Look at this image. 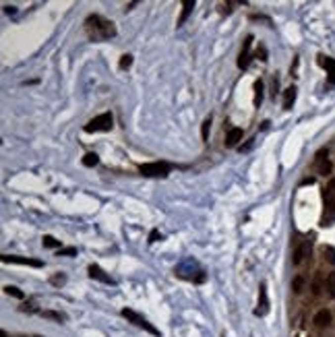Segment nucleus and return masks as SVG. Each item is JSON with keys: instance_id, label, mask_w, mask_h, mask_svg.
<instances>
[{"instance_id": "c756f323", "label": "nucleus", "mask_w": 335, "mask_h": 337, "mask_svg": "<svg viewBox=\"0 0 335 337\" xmlns=\"http://www.w3.org/2000/svg\"><path fill=\"white\" fill-rule=\"evenodd\" d=\"M155 240H157V230H153L151 236H149V242H155Z\"/></svg>"}, {"instance_id": "6e6552de", "label": "nucleus", "mask_w": 335, "mask_h": 337, "mask_svg": "<svg viewBox=\"0 0 335 337\" xmlns=\"http://www.w3.org/2000/svg\"><path fill=\"white\" fill-rule=\"evenodd\" d=\"M89 277L91 280H97V282H103V284H114V280L110 275L103 273V269L99 265H89Z\"/></svg>"}, {"instance_id": "6ab92c4d", "label": "nucleus", "mask_w": 335, "mask_h": 337, "mask_svg": "<svg viewBox=\"0 0 335 337\" xmlns=\"http://www.w3.org/2000/svg\"><path fill=\"white\" fill-rule=\"evenodd\" d=\"M327 294L329 298H335V271H331L327 277Z\"/></svg>"}, {"instance_id": "0eeeda50", "label": "nucleus", "mask_w": 335, "mask_h": 337, "mask_svg": "<svg viewBox=\"0 0 335 337\" xmlns=\"http://www.w3.org/2000/svg\"><path fill=\"white\" fill-rule=\"evenodd\" d=\"M325 207L327 211H335V178L329 180V184L325 187Z\"/></svg>"}, {"instance_id": "7c9ffc66", "label": "nucleus", "mask_w": 335, "mask_h": 337, "mask_svg": "<svg viewBox=\"0 0 335 337\" xmlns=\"http://www.w3.org/2000/svg\"><path fill=\"white\" fill-rule=\"evenodd\" d=\"M0 337H6V333H4V331H2V333H0Z\"/></svg>"}, {"instance_id": "b1692460", "label": "nucleus", "mask_w": 335, "mask_h": 337, "mask_svg": "<svg viewBox=\"0 0 335 337\" xmlns=\"http://www.w3.org/2000/svg\"><path fill=\"white\" fill-rule=\"evenodd\" d=\"M323 254H325V259H327L329 263H335V248L325 246V248H323Z\"/></svg>"}, {"instance_id": "c85d7f7f", "label": "nucleus", "mask_w": 335, "mask_h": 337, "mask_svg": "<svg viewBox=\"0 0 335 337\" xmlns=\"http://www.w3.org/2000/svg\"><path fill=\"white\" fill-rule=\"evenodd\" d=\"M44 317H50V319H56V321H64V317L58 315V312H44Z\"/></svg>"}, {"instance_id": "20e7f679", "label": "nucleus", "mask_w": 335, "mask_h": 337, "mask_svg": "<svg viewBox=\"0 0 335 337\" xmlns=\"http://www.w3.org/2000/svg\"><path fill=\"white\" fill-rule=\"evenodd\" d=\"M87 25L99 29V38H112L114 33H116V29H114V23L103 21L101 17H89V19H87Z\"/></svg>"}, {"instance_id": "aec40b11", "label": "nucleus", "mask_w": 335, "mask_h": 337, "mask_svg": "<svg viewBox=\"0 0 335 337\" xmlns=\"http://www.w3.org/2000/svg\"><path fill=\"white\" fill-rule=\"evenodd\" d=\"M97 161H99V159H97L96 153H87V155L83 157V166H85V168H94V166H97Z\"/></svg>"}, {"instance_id": "39448f33", "label": "nucleus", "mask_w": 335, "mask_h": 337, "mask_svg": "<svg viewBox=\"0 0 335 337\" xmlns=\"http://www.w3.org/2000/svg\"><path fill=\"white\" fill-rule=\"evenodd\" d=\"M317 170H319V174H323V176H329V174H331L333 164L327 157V151H319V155H317Z\"/></svg>"}, {"instance_id": "5701e85b", "label": "nucleus", "mask_w": 335, "mask_h": 337, "mask_svg": "<svg viewBox=\"0 0 335 337\" xmlns=\"http://www.w3.org/2000/svg\"><path fill=\"white\" fill-rule=\"evenodd\" d=\"M4 292L8 294V296H15V298H23V292L19 288H15V286H4Z\"/></svg>"}, {"instance_id": "a211bd4d", "label": "nucleus", "mask_w": 335, "mask_h": 337, "mask_svg": "<svg viewBox=\"0 0 335 337\" xmlns=\"http://www.w3.org/2000/svg\"><path fill=\"white\" fill-rule=\"evenodd\" d=\"M42 244L46 248H60V240H56V238H52V236H44L42 238Z\"/></svg>"}, {"instance_id": "1a4fd4ad", "label": "nucleus", "mask_w": 335, "mask_h": 337, "mask_svg": "<svg viewBox=\"0 0 335 337\" xmlns=\"http://www.w3.org/2000/svg\"><path fill=\"white\" fill-rule=\"evenodd\" d=\"M2 263H19V265L42 267V261H36V259H25V257H13V254H2Z\"/></svg>"}, {"instance_id": "f3484780", "label": "nucleus", "mask_w": 335, "mask_h": 337, "mask_svg": "<svg viewBox=\"0 0 335 337\" xmlns=\"http://www.w3.org/2000/svg\"><path fill=\"white\" fill-rule=\"evenodd\" d=\"M261 99H263V81L257 79L255 81V106H261Z\"/></svg>"}, {"instance_id": "f03ea898", "label": "nucleus", "mask_w": 335, "mask_h": 337, "mask_svg": "<svg viewBox=\"0 0 335 337\" xmlns=\"http://www.w3.org/2000/svg\"><path fill=\"white\" fill-rule=\"evenodd\" d=\"M112 114L106 112V114H99L96 118H91L87 124H85V133H99V131H110L112 129Z\"/></svg>"}, {"instance_id": "f8f14e48", "label": "nucleus", "mask_w": 335, "mask_h": 337, "mask_svg": "<svg viewBox=\"0 0 335 337\" xmlns=\"http://www.w3.org/2000/svg\"><path fill=\"white\" fill-rule=\"evenodd\" d=\"M319 64L327 68L329 81H331V83H335V60H331V58H325V56H321V58H319Z\"/></svg>"}, {"instance_id": "f257e3e1", "label": "nucleus", "mask_w": 335, "mask_h": 337, "mask_svg": "<svg viewBox=\"0 0 335 337\" xmlns=\"http://www.w3.org/2000/svg\"><path fill=\"white\" fill-rule=\"evenodd\" d=\"M170 170H172V166L166 164V161H153V164H143L139 168V172L149 178H164L170 174Z\"/></svg>"}, {"instance_id": "ddd939ff", "label": "nucleus", "mask_w": 335, "mask_h": 337, "mask_svg": "<svg viewBox=\"0 0 335 337\" xmlns=\"http://www.w3.org/2000/svg\"><path fill=\"white\" fill-rule=\"evenodd\" d=\"M192 6H194V0H184V2H182V13H180V19H178V27L184 25V21L189 19Z\"/></svg>"}, {"instance_id": "cd10ccee", "label": "nucleus", "mask_w": 335, "mask_h": 337, "mask_svg": "<svg viewBox=\"0 0 335 337\" xmlns=\"http://www.w3.org/2000/svg\"><path fill=\"white\" fill-rule=\"evenodd\" d=\"M64 282H66L64 275H54V277H52V284H54V286H62Z\"/></svg>"}, {"instance_id": "bb28decb", "label": "nucleus", "mask_w": 335, "mask_h": 337, "mask_svg": "<svg viewBox=\"0 0 335 337\" xmlns=\"http://www.w3.org/2000/svg\"><path fill=\"white\" fill-rule=\"evenodd\" d=\"M60 257H71V254H77V248H60Z\"/></svg>"}, {"instance_id": "7ed1b4c3", "label": "nucleus", "mask_w": 335, "mask_h": 337, "mask_svg": "<svg viewBox=\"0 0 335 337\" xmlns=\"http://www.w3.org/2000/svg\"><path fill=\"white\" fill-rule=\"evenodd\" d=\"M122 317H124V319H129L133 325H137V327H141V329L149 331V333L155 335V337L159 335V331L153 327L151 323H147V319H143L141 315H137V312H135V310H131V308H124V310H122Z\"/></svg>"}, {"instance_id": "412c9836", "label": "nucleus", "mask_w": 335, "mask_h": 337, "mask_svg": "<svg viewBox=\"0 0 335 337\" xmlns=\"http://www.w3.org/2000/svg\"><path fill=\"white\" fill-rule=\"evenodd\" d=\"M292 289L296 294H300L304 289V277L302 275H298V277H294V282H292Z\"/></svg>"}, {"instance_id": "a878e982", "label": "nucleus", "mask_w": 335, "mask_h": 337, "mask_svg": "<svg viewBox=\"0 0 335 337\" xmlns=\"http://www.w3.org/2000/svg\"><path fill=\"white\" fill-rule=\"evenodd\" d=\"M209 126H211V118H205V122H203V129H201L203 141H207V135H209Z\"/></svg>"}, {"instance_id": "dca6fc26", "label": "nucleus", "mask_w": 335, "mask_h": 337, "mask_svg": "<svg viewBox=\"0 0 335 337\" xmlns=\"http://www.w3.org/2000/svg\"><path fill=\"white\" fill-rule=\"evenodd\" d=\"M242 139V129H232L228 133V137H226V145L228 147H234L238 141Z\"/></svg>"}, {"instance_id": "4be33fe9", "label": "nucleus", "mask_w": 335, "mask_h": 337, "mask_svg": "<svg viewBox=\"0 0 335 337\" xmlns=\"http://www.w3.org/2000/svg\"><path fill=\"white\" fill-rule=\"evenodd\" d=\"M321 289H323V275H321V273H317V275H315V282H313V294H315V296H319V294H321Z\"/></svg>"}, {"instance_id": "393cba45", "label": "nucleus", "mask_w": 335, "mask_h": 337, "mask_svg": "<svg viewBox=\"0 0 335 337\" xmlns=\"http://www.w3.org/2000/svg\"><path fill=\"white\" fill-rule=\"evenodd\" d=\"M131 64H133V56H131V54H124V56L120 58V68L124 71V68H129Z\"/></svg>"}, {"instance_id": "423d86ee", "label": "nucleus", "mask_w": 335, "mask_h": 337, "mask_svg": "<svg viewBox=\"0 0 335 337\" xmlns=\"http://www.w3.org/2000/svg\"><path fill=\"white\" fill-rule=\"evenodd\" d=\"M250 46H252V36H248L244 40V46L240 50V56H238V66L240 68H246L250 64Z\"/></svg>"}, {"instance_id": "9d476101", "label": "nucleus", "mask_w": 335, "mask_h": 337, "mask_svg": "<svg viewBox=\"0 0 335 337\" xmlns=\"http://www.w3.org/2000/svg\"><path fill=\"white\" fill-rule=\"evenodd\" d=\"M315 325H317L319 329H325V327H329V325H331V312H329L327 308L319 310L317 315H315Z\"/></svg>"}, {"instance_id": "9b49d317", "label": "nucleus", "mask_w": 335, "mask_h": 337, "mask_svg": "<svg viewBox=\"0 0 335 337\" xmlns=\"http://www.w3.org/2000/svg\"><path fill=\"white\" fill-rule=\"evenodd\" d=\"M267 310H269V302H267V289H265V284H263V286H261V302H259V308L255 310V315L263 317V315H267Z\"/></svg>"}, {"instance_id": "2eb2a0df", "label": "nucleus", "mask_w": 335, "mask_h": 337, "mask_svg": "<svg viewBox=\"0 0 335 337\" xmlns=\"http://www.w3.org/2000/svg\"><path fill=\"white\" fill-rule=\"evenodd\" d=\"M306 254H308V242H304V244H300V246L296 248V252H294V265H300L304 259H306Z\"/></svg>"}, {"instance_id": "4468645a", "label": "nucleus", "mask_w": 335, "mask_h": 337, "mask_svg": "<svg viewBox=\"0 0 335 337\" xmlns=\"http://www.w3.org/2000/svg\"><path fill=\"white\" fill-rule=\"evenodd\" d=\"M294 99H296V87H287L284 91V108L290 110L294 106Z\"/></svg>"}]
</instances>
